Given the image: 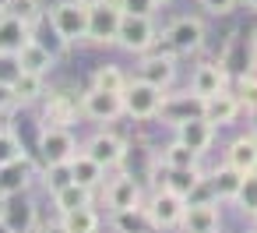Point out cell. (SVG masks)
<instances>
[{"label":"cell","mask_w":257,"mask_h":233,"mask_svg":"<svg viewBox=\"0 0 257 233\" xmlns=\"http://www.w3.org/2000/svg\"><path fill=\"white\" fill-rule=\"evenodd\" d=\"M204 170L201 166H190V170H166L162 166V187H169L173 194H180V198H190L201 184H204Z\"/></svg>","instance_id":"obj_21"},{"label":"cell","mask_w":257,"mask_h":233,"mask_svg":"<svg viewBox=\"0 0 257 233\" xmlns=\"http://www.w3.org/2000/svg\"><path fill=\"white\" fill-rule=\"evenodd\" d=\"M239 113H243V103H239L236 92L222 89V92H215V96H204V117H208L215 127H229V124H236Z\"/></svg>","instance_id":"obj_18"},{"label":"cell","mask_w":257,"mask_h":233,"mask_svg":"<svg viewBox=\"0 0 257 233\" xmlns=\"http://www.w3.org/2000/svg\"><path fill=\"white\" fill-rule=\"evenodd\" d=\"M204 36H208V29H204L201 18L180 15V18H173V22L162 29L159 50H169V53H176V57H190V53H197V50L204 46Z\"/></svg>","instance_id":"obj_1"},{"label":"cell","mask_w":257,"mask_h":233,"mask_svg":"<svg viewBox=\"0 0 257 233\" xmlns=\"http://www.w3.org/2000/svg\"><path fill=\"white\" fill-rule=\"evenodd\" d=\"M95 163H102L106 170H116V166H123L127 163V141L120 138V134H113V131H95L85 145H81Z\"/></svg>","instance_id":"obj_10"},{"label":"cell","mask_w":257,"mask_h":233,"mask_svg":"<svg viewBox=\"0 0 257 233\" xmlns=\"http://www.w3.org/2000/svg\"><path fill=\"white\" fill-rule=\"evenodd\" d=\"M201 113H204V96H197L194 89H187V92H169V89H166V99H162V110H159L162 124L176 127L180 120L201 117Z\"/></svg>","instance_id":"obj_11"},{"label":"cell","mask_w":257,"mask_h":233,"mask_svg":"<svg viewBox=\"0 0 257 233\" xmlns=\"http://www.w3.org/2000/svg\"><path fill=\"white\" fill-rule=\"evenodd\" d=\"M0 131H4V120H0Z\"/></svg>","instance_id":"obj_47"},{"label":"cell","mask_w":257,"mask_h":233,"mask_svg":"<svg viewBox=\"0 0 257 233\" xmlns=\"http://www.w3.org/2000/svg\"><path fill=\"white\" fill-rule=\"evenodd\" d=\"M4 205H8V194L0 191V215H4ZM0 229H4V222H0Z\"/></svg>","instance_id":"obj_42"},{"label":"cell","mask_w":257,"mask_h":233,"mask_svg":"<svg viewBox=\"0 0 257 233\" xmlns=\"http://www.w3.org/2000/svg\"><path fill=\"white\" fill-rule=\"evenodd\" d=\"M71 173H74V184H81V187H88V191H95V187L106 184V166L95 163L85 148L71 159Z\"/></svg>","instance_id":"obj_23"},{"label":"cell","mask_w":257,"mask_h":233,"mask_svg":"<svg viewBox=\"0 0 257 233\" xmlns=\"http://www.w3.org/2000/svg\"><path fill=\"white\" fill-rule=\"evenodd\" d=\"M81 113V96H74L71 89H57L46 96V110H43V127L46 124H60V127H71Z\"/></svg>","instance_id":"obj_15"},{"label":"cell","mask_w":257,"mask_h":233,"mask_svg":"<svg viewBox=\"0 0 257 233\" xmlns=\"http://www.w3.org/2000/svg\"><path fill=\"white\" fill-rule=\"evenodd\" d=\"M81 205H92V191L81 187V184H67L60 191H53V208L57 212H71V208H81Z\"/></svg>","instance_id":"obj_29"},{"label":"cell","mask_w":257,"mask_h":233,"mask_svg":"<svg viewBox=\"0 0 257 233\" xmlns=\"http://www.w3.org/2000/svg\"><path fill=\"white\" fill-rule=\"evenodd\" d=\"M225 163H232L236 170L250 173L257 170V134H239L225 145Z\"/></svg>","instance_id":"obj_24"},{"label":"cell","mask_w":257,"mask_h":233,"mask_svg":"<svg viewBox=\"0 0 257 233\" xmlns=\"http://www.w3.org/2000/svg\"><path fill=\"white\" fill-rule=\"evenodd\" d=\"M197 4L204 8V15H215V18H225L239 8V0H197Z\"/></svg>","instance_id":"obj_39"},{"label":"cell","mask_w":257,"mask_h":233,"mask_svg":"<svg viewBox=\"0 0 257 233\" xmlns=\"http://www.w3.org/2000/svg\"><path fill=\"white\" fill-rule=\"evenodd\" d=\"M155 4H159V8H166V4H173V0H155Z\"/></svg>","instance_id":"obj_44"},{"label":"cell","mask_w":257,"mask_h":233,"mask_svg":"<svg viewBox=\"0 0 257 233\" xmlns=\"http://www.w3.org/2000/svg\"><path fill=\"white\" fill-rule=\"evenodd\" d=\"M183 208H187V198L173 194L169 187H155L152 201H145L148 226H155V229H173V226H180V219H183Z\"/></svg>","instance_id":"obj_8"},{"label":"cell","mask_w":257,"mask_h":233,"mask_svg":"<svg viewBox=\"0 0 257 233\" xmlns=\"http://www.w3.org/2000/svg\"><path fill=\"white\" fill-rule=\"evenodd\" d=\"M176 53H169V50H148V53H141V64H138V78H145V82H152V85H159V89H173V82H176Z\"/></svg>","instance_id":"obj_9"},{"label":"cell","mask_w":257,"mask_h":233,"mask_svg":"<svg viewBox=\"0 0 257 233\" xmlns=\"http://www.w3.org/2000/svg\"><path fill=\"white\" fill-rule=\"evenodd\" d=\"M102 201H106L109 212L131 208V205H145L138 177H134V173H116L113 180H106V184H102Z\"/></svg>","instance_id":"obj_13"},{"label":"cell","mask_w":257,"mask_h":233,"mask_svg":"<svg viewBox=\"0 0 257 233\" xmlns=\"http://www.w3.org/2000/svg\"><path fill=\"white\" fill-rule=\"evenodd\" d=\"M180 226L190 229V233H215V229L222 226V208H218V201H187Z\"/></svg>","instance_id":"obj_17"},{"label":"cell","mask_w":257,"mask_h":233,"mask_svg":"<svg viewBox=\"0 0 257 233\" xmlns=\"http://www.w3.org/2000/svg\"><path fill=\"white\" fill-rule=\"evenodd\" d=\"M120 8H123V15H155L159 11L155 0H120Z\"/></svg>","instance_id":"obj_40"},{"label":"cell","mask_w":257,"mask_h":233,"mask_svg":"<svg viewBox=\"0 0 257 233\" xmlns=\"http://www.w3.org/2000/svg\"><path fill=\"white\" fill-rule=\"evenodd\" d=\"M159 25H155V15H123L120 22V32H116V46L127 50V53H148L159 46Z\"/></svg>","instance_id":"obj_3"},{"label":"cell","mask_w":257,"mask_h":233,"mask_svg":"<svg viewBox=\"0 0 257 233\" xmlns=\"http://www.w3.org/2000/svg\"><path fill=\"white\" fill-rule=\"evenodd\" d=\"M232 205H236L243 215H253V212H257V170L243 173V184H239V194L232 198Z\"/></svg>","instance_id":"obj_34"},{"label":"cell","mask_w":257,"mask_h":233,"mask_svg":"<svg viewBox=\"0 0 257 233\" xmlns=\"http://www.w3.org/2000/svg\"><path fill=\"white\" fill-rule=\"evenodd\" d=\"M88 15H92V8L81 4V0H57L50 8V25L74 46V43L88 39Z\"/></svg>","instance_id":"obj_4"},{"label":"cell","mask_w":257,"mask_h":233,"mask_svg":"<svg viewBox=\"0 0 257 233\" xmlns=\"http://www.w3.org/2000/svg\"><path fill=\"white\" fill-rule=\"evenodd\" d=\"M11 89H15V103H18V106H32V103H39V99L46 96V74L22 71V74L11 82Z\"/></svg>","instance_id":"obj_26"},{"label":"cell","mask_w":257,"mask_h":233,"mask_svg":"<svg viewBox=\"0 0 257 233\" xmlns=\"http://www.w3.org/2000/svg\"><path fill=\"white\" fill-rule=\"evenodd\" d=\"M208 184H211V191H215L218 201H229L232 205V198L239 194V184H243V170H236L232 163L222 159V166L208 173Z\"/></svg>","instance_id":"obj_20"},{"label":"cell","mask_w":257,"mask_h":233,"mask_svg":"<svg viewBox=\"0 0 257 233\" xmlns=\"http://www.w3.org/2000/svg\"><path fill=\"white\" fill-rule=\"evenodd\" d=\"M81 117L92 124H113L123 117V96L92 85L88 92H81Z\"/></svg>","instance_id":"obj_6"},{"label":"cell","mask_w":257,"mask_h":233,"mask_svg":"<svg viewBox=\"0 0 257 233\" xmlns=\"http://www.w3.org/2000/svg\"><path fill=\"white\" fill-rule=\"evenodd\" d=\"M22 156H29L25 145H22V138L11 127H4V131H0V166L11 163V159H22Z\"/></svg>","instance_id":"obj_37"},{"label":"cell","mask_w":257,"mask_h":233,"mask_svg":"<svg viewBox=\"0 0 257 233\" xmlns=\"http://www.w3.org/2000/svg\"><path fill=\"white\" fill-rule=\"evenodd\" d=\"M236 96H239V103H243L246 113H257V67L253 71H243L236 78Z\"/></svg>","instance_id":"obj_35"},{"label":"cell","mask_w":257,"mask_h":233,"mask_svg":"<svg viewBox=\"0 0 257 233\" xmlns=\"http://www.w3.org/2000/svg\"><path fill=\"white\" fill-rule=\"evenodd\" d=\"M109 226H113V229H138V226H148V212H145V205L116 208V212H109Z\"/></svg>","instance_id":"obj_33"},{"label":"cell","mask_w":257,"mask_h":233,"mask_svg":"<svg viewBox=\"0 0 257 233\" xmlns=\"http://www.w3.org/2000/svg\"><path fill=\"white\" fill-rule=\"evenodd\" d=\"M120 22H123L120 0H99V4H92V15H88V39H85V43H95V46H116Z\"/></svg>","instance_id":"obj_5"},{"label":"cell","mask_w":257,"mask_h":233,"mask_svg":"<svg viewBox=\"0 0 257 233\" xmlns=\"http://www.w3.org/2000/svg\"><path fill=\"white\" fill-rule=\"evenodd\" d=\"M36 180H39V170H36V163H32L29 156L11 159V163L0 166V191H4L8 198H11V194H29V187H32Z\"/></svg>","instance_id":"obj_14"},{"label":"cell","mask_w":257,"mask_h":233,"mask_svg":"<svg viewBox=\"0 0 257 233\" xmlns=\"http://www.w3.org/2000/svg\"><path fill=\"white\" fill-rule=\"evenodd\" d=\"M127 74L116 67V64H99L95 67V74H92V85H99V89H109V92H123L127 89Z\"/></svg>","instance_id":"obj_32"},{"label":"cell","mask_w":257,"mask_h":233,"mask_svg":"<svg viewBox=\"0 0 257 233\" xmlns=\"http://www.w3.org/2000/svg\"><path fill=\"white\" fill-rule=\"evenodd\" d=\"M29 39H32V25L29 22L0 15V50H4V53H18Z\"/></svg>","instance_id":"obj_25"},{"label":"cell","mask_w":257,"mask_h":233,"mask_svg":"<svg viewBox=\"0 0 257 233\" xmlns=\"http://www.w3.org/2000/svg\"><path fill=\"white\" fill-rule=\"evenodd\" d=\"M0 15L22 18V22H29L36 29L43 22V4H39V0H0Z\"/></svg>","instance_id":"obj_30"},{"label":"cell","mask_w":257,"mask_h":233,"mask_svg":"<svg viewBox=\"0 0 257 233\" xmlns=\"http://www.w3.org/2000/svg\"><path fill=\"white\" fill-rule=\"evenodd\" d=\"M8 233H29L39 226V205L29 198V194H11L8 205H4V215H0Z\"/></svg>","instance_id":"obj_12"},{"label":"cell","mask_w":257,"mask_h":233,"mask_svg":"<svg viewBox=\"0 0 257 233\" xmlns=\"http://www.w3.org/2000/svg\"><path fill=\"white\" fill-rule=\"evenodd\" d=\"M81 4H88V8H92V4H99V0H81Z\"/></svg>","instance_id":"obj_45"},{"label":"cell","mask_w":257,"mask_h":233,"mask_svg":"<svg viewBox=\"0 0 257 233\" xmlns=\"http://www.w3.org/2000/svg\"><path fill=\"white\" fill-rule=\"evenodd\" d=\"M120 96H123V117H131V120H155L159 110H162L166 89H159V85H152V82L134 74Z\"/></svg>","instance_id":"obj_2"},{"label":"cell","mask_w":257,"mask_h":233,"mask_svg":"<svg viewBox=\"0 0 257 233\" xmlns=\"http://www.w3.org/2000/svg\"><path fill=\"white\" fill-rule=\"evenodd\" d=\"M15 106H18V103H15V89L0 82V117H4L8 110H15Z\"/></svg>","instance_id":"obj_41"},{"label":"cell","mask_w":257,"mask_h":233,"mask_svg":"<svg viewBox=\"0 0 257 233\" xmlns=\"http://www.w3.org/2000/svg\"><path fill=\"white\" fill-rule=\"evenodd\" d=\"M243 4H246L250 11H257V0H243Z\"/></svg>","instance_id":"obj_43"},{"label":"cell","mask_w":257,"mask_h":233,"mask_svg":"<svg viewBox=\"0 0 257 233\" xmlns=\"http://www.w3.org/2000/svg\"><path fill=\"white\" fill-rule=\"evenodd\" d=\"M190 89L197 96H215L222 89H229V67L222 60H208V64H197L194 74H190Z\"/></svg>","instance_id":"obj_19"},{"label":"cell","mask_w":257,"mask_h":233,"mask_svg":"<svg viewBox=\"0 0 257 233\" xmlns=\"http://www.w3.org/2000/svg\"><path fill=\"white\" fill-rule=\"evenodd\" d=\"M57 226H60V229H67V233H92V229H99V226H102V215H99L92 205H81V208L60 212Z\"/></svg>","instance_id":"obj_28"},{"label":"cell","mask_w":257,"mask_h":233,"mask_svg":"<svg viewBox=\"0 0 257 233\" xmlns=\"http://www.w3.org/2000/svg\"><path fill=\"white\" fill-rule=\"evenodd\" d=\"M39 180H43V187L53 194V191H60V187H67L71 180H74V173H71V163H43V173H39Z\"/></svg>","instance_id":"obj_31"},{"label":"cell","mask_w":257,"mask_h":233,"mask_svg":"<svg viewBox=\"0 0 257 233\" xmlns=\"http://www.w3.org/2000/svg\"><path fill=\"white\" fill-rule=\"evenodd\" d=\"M173 131H176V138H180L183 145H190V148L201 152V156L215 145V134H218V127H215L204 113H201V117H187V120H180Z\"/></svg>","instance_id":"obj_16"},{"label":"cell","mask_w":257,"mask_h":233,"mask_svg":"<svg viewBox=\"0 0 257 233\" xmlns=\"http://www.w3.org/2000/svg\"><path fill=\"white\" fill-rule=\"evenodd\" d=\"M155 156H159V166H166V170H190V166H201V152H194V148L183 145L180 138H173L169 145H162Z\"/></svg>","instance_id":"obj_22"},{"label":"cell","mask_w":257,"mask_h":233,"mask_svg":"<svg viewBox=\"0 0 257 233\" xmlns=\"http://www.w3.org/2000/svg\"><path fill=\"white\" fill-rule=\"evenodd\" d=\"M18 60H22V71H36V74H50V71L57 67V57H53L43 43H36V39H29V43L18 50Z\"/></svg>","instance_id":"obj_27"},{"label":"cell","mask_w":257,"mask_h":233,"mask_svg":"<svg viewBox=\"0 0 257 233\" xmlns=\"http://www.w3.org/2000/svg\"><path fill=\"white\" fill-rule=\"evenodd\" d=\"M32 39H36V43H43L53 57H60V53H67V50H71V43H67L53 25H50V29H39V25H36V29H32Z\"/></svg>","instance_id":"obj_36"},{"label":"cell","mask_w":257,"mask_h":233,"mask_svg":"<svg viewBox=\"0 0 257 233\" xmlns=\"http://www.w3.org/2000/svg\"><path fill=\"white\" fill-rule=\"evenodd\" d=\"M250 219H253V226H257V212H253V215H250Z\"/></svg>","instance_id":"obj_46"},{"label":"cell","mask_w":257,"mask_h":233,"mask_svg":"<svg viewBox=\"0 0 257 233\" xmlns=\"http://www.w3.org/2000/svg\"><path fill=\"white\" fill-rule=\"evenodd\" d=\"M18 74H22V60H18V53H4V50H0V82L11 85Z\"/></svg>","instance_id":"obj_38"},{"label":"cell","mask_w":257,"mask_h":233,"mask_svg":"<svg viewBox=\"0 0 257 233\" xmlns=\"http://www.w3.org/2000/svg\"><path fill=\"white\" fill-rule=\"evenodd\" d=\"M78 152H81V145H78V138H74L71 127L46 124L39 131V159L43 163H71Z\"/></svg>","instance_id":"obj_7"}]
</instances>
